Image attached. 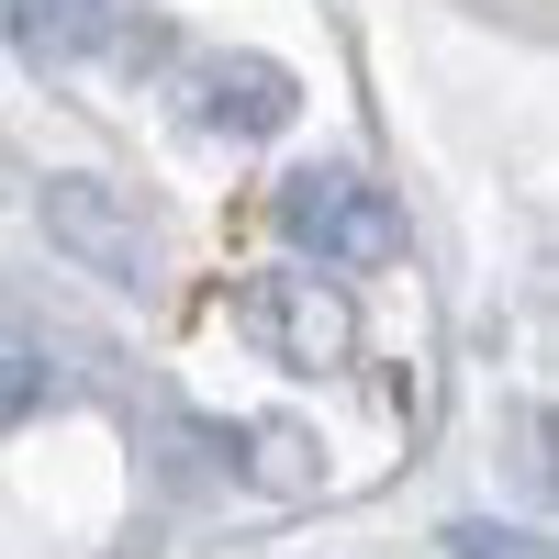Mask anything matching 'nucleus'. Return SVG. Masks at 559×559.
Listing matches in <instances>:
<instances>
[{
	"label": "nucleus",
	"instance_id": "f257e3e1",
	"mask_svg": "<svg viewBox=\"0 0 559 559\" xmlns=\"http://www.w3.org/2000/svg\"><path fill=\"white\" fill-rule=\"evenodd\" d=\"M236 336L269 358V369H292V381H324V369H347L358 358V292L336 269H247V292H236Z\"/></svg>",
	"mask_w": 559,
	"mask_h": 559
},
{
	"label": "nucleus",
	"instance_id": "f03ea898",
	"mask_svg": "<svg viewBox=\"0 0 559 559\" xmlns=\"http://www.w3.org/2000/svg\"><path fill=\"white\" fill-rule=\"evenodd\" d=\"M280 236H292L313 269H392L403 258V202L381 191V179H369V168H292V179H280Z\"/></svg>",
	"mask_w": 559,
	"mask_h": 559
},
{
	"label": "nucleus",
	"instance_id": "7ed1b4c3",
	"mask_svg": "<svg viewBox=\"0 0 559 559\" xmlns=\"http://www.w3.org/2000/svg\"><path fill=\"white\" fill-rule=\"evenodd\" d=\"M34 224L57 236V258H79L90 280H112V292H157V224L134 213V191H112V179H45L34 191Z\"/></svg>",
	"mask_w": 559,
	"mask_h": 559
},
{
	"label": "nucleus",
	"instance_id": "20e7f679",
	"mask_svg": "<svg viewBox=\"0 0 559 559\" xmlns=\"http://www.w3.org/2000/svg\"><path fill=\"white\" fill-rule=\"evenodd\" d=\"M179 102H191V123L213 146H269V134L302 123V79L280 57H258V45H202L179 68Z\"/></svg>",
	"mask_w": 559,
	"mask_h": 559
},
{
	"label": "nucleus",
	"instance_id": "39448f33",
	"mask_svg": "<svg viewBox=\"0 0 559 559\" xmlns=\"http://www.w3.org/2000/svg\"><path fill=\"white\" fill-rule=\"evenodd\" d=\"M0 34H12V57H23L34 79H79V68H102L134 23L112 12V0H12Z\"/></svg>",
	"mask_w": 559,
	"mask_h": 559
},
{
	"label": "nucleus",
	"instance_id": "423d86ee",
	"mask_svg": "<svg viewBox=\"0 0 559 559\" xmlns=\"http://www.w3.org/2000/svg\"><path fill=\"white\" fill-rule=\"evenodd\" d=\"M236 471H247L258 492H292V503H302V492L324 481V448H313L302 426H280V414H258V426H236Z\"/></svg>",
	"mask_w": 559,
	"mask_h": 559
},
{
	"label": "nucleus",
	"instance_id": "0eeeda50",
	"mask_svg": "<svg viewBox=\"0 0 559 559\" xmlns=\"http://www.w3.org/2000/svg\"><path fill=\"white\" fill-rule=\"evenodd\" d=\"M34 403H45V358L34 347H0V426H23Z\"/></svg>",
	"mask_w": 559,
	"mask_h": 559
},
{
	"label": "nucleus",
	"instance_id": "6e6552de",
	"mask_svg": "<svg viewBox=\"0 0 559 559\" xmlns=\"http://www.w3.org/2000/svg\"><path fill=\"white\" fill-rule=\"evenodd\" d=\"M448 559H537V548L503 537V526H448Z\"/></svg>",
	"mask_w": 559,
	"mask_h": 559
}]
</instances>
